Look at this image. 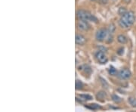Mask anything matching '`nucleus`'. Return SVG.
<instances>
[{
	"label": "nucleus",
	"instance_id": "15",
	"mask_svg": "<svg viewBox=\"0 0 136 112\" xmlns=\"http://www.w3.org/2000/svg\"><path fill=\"white\" fill-rule=\"evenodd\" d=\"M128 101L130 103V104L132 106V107H136V99L134 98H128Z\"/></svg>",
	"mask_w": 136,
	"mask_h": 112
},
{
	"label": "nucleus",
	"instance_id": "3",
	"mask_svg": "<svg viewBox=\"0 0 136 112\" xmlns=\"http://www.w3.org/2000/svg\"><path fill=\"white\" fill-rule=\"evenodd\" d=\"M95 58H96L97 61L101 64H106L107 62V61H108V58L106 56V55L104 54V52L103 51H101V50L98 51L95 53Z\"/></svg>",
	"mask_w": 136,
	"mask_h": 112
},
{
	"label": "nucleus",
	"instance_id": "19",
	"mask_svg": "<svg viewBox=\"0 0 136 112\" xmlns=\"http://www.w3.org/2000/svg\"><path fill=\"white\" fill-rule=\"evenodd\" d=\"M99 2L101 4H107V2H108V0H99Z\"/></svg>",
	"mask_w": 136,
	"mask_h": 112
},
{
	"label": "nucleus",
	"instance_id": "4",
	"mask_svg": "<svg viewBox=\"0 0 136 112\" xmlns=\"http://www.w3.org/2000/svg\"><path fill=\"white\" fill-rule=\"evenodd\" d=\"M107 34H108V32L106 29H101L98 30V32L96 33V35H95L96 40L99 42H102L107 36Z\"/></svg>",
	"mask_w": 136,
	"mask_h": 112
},
{
	"label": "nucleus",
	"instance_id": "11",
	"mask_svg": "<svg viewBox=\"0 0 136 112\" xmlns=\"http://www.w3.org/2000/svg\"><path fill=\"white\" fill-rule=\"evenodd\" d=\"M108 72H109V73L110 74V75H112V76H115V75H116V73H117L116 69L114 67H113V66H111V67L109 68Z\"/></svg>",
	"mask_w": 136,
	"mask_h": 112
},
{
	"label": "nucleus",
	"instance_id": "12",
	"mask_svg": "<svg viewBox=\"0 0 136 112\" xmlns=\"http://www.w3.org/2000/svg\"><path fill=\"white\" fill-rule=\"evenodd\" d=\"M75 86H76V89H82V87H83V83H82V81L77 80H76Z\"/></svg>",
	"mask_w": 136,
	"mask_h": 112
},
{
	"label": "nucleus",
	"instance_id": "1",
	"mask_svg": "<svg viewBox=\"0 0 136 112\" xmlns=\"http://www.w3.org/2000/svg\"><path fill=\"white\" fill-rule=\"evenodd\" d=\"M134 20L135 17L134 12L131 11L127 12L125 15L122 16V18L119 21V24L123 28H128L134 24Z\"/></svg>",
	"mask_w": 136,
	"mask_h": 112
},
{
	"label": "nucleus",
	"instance_id": "8",
	"mask_svg": "<svg viewBox=\"0 0 136 112\" xmlns=\"http://www.w3.org/2000/svg\"><path fill=\"white\" fill-rule=\"evenodd\" d=\"M96 97H97V99H98V100L101 101H104L105 100L106 97H107V94H106V92H104V91H101V92H98V94H97Z\"/></svg>",
	"mask_w": 136,
	"mask_h": 112
},
{
	"label": "nucleus",
	"instance_id": "17",
	"mask_svg": "<svg viewBox=\"0 0 136 112\" xmlns=\"http://www.w3.org/2000/svg\"><path fill=\"white\" fill-rule=\"evenodd\" d=\"M115 29H116V27H115L114 24H110V25L109 26V28H108L109 33H113L115 31Z\"/></svg>",
	"mask_w": 136,
	"mask_h": 112
},
{
	"label": "nucleus",
	"instance_id": "5",
	"mask_svg": "<svg viewBox=\"0 0 136 112\" xmlns=\"http://www.w3.org/2000/svg\"><path fill=\"white\" fill-rule=\"evenodd\" d=\"M131 71L127 68L122 69L118 73V77L122 80H127L131 77Z\"/></svg>",
	"mask_w": 136,
	"mask_h": 112
},
{
	"label": "nucleus",
	"instance_id": "18",
	"mask_svg": "<svg viewBox=\"0 0 136 112\" xmlns=\"http://www.w3.org/2000/svg\"><path fill=\"white\" fill-rule=\"evenodd\" d=\"M117 54L119 55H122L124 54V48H122V47L119 48V49L117 50Z\"/></svg>",
	"mask_w": 136,
	"mask_h": 112
},
{
	"label": "nucleus",
	"instance_id": "9",
	"mask_svg": "<svg viewBox=\"0 0 136 112\" xmlns=\"http://www.w3.org/2000/svg\"><path fill=\"white\" fill-rule=\"evenodd\" d=\"M117 40L119 43H120L122 44H125L127 42V37L122 34H120L117 36Z\"/></svg>",
	"mask_w": 136,
	"mask_h": 112
},
{
	"label": "nucleus",
	"instance_id": "22",
	"mask_svg": "<svg viewBox=\"0 0 136 112\" xmlns=\"http://www.w3.org/2000/svg\"><path fill=\"white\" fill-rule=\"evenodd\" d=\"M91 1H95V0H91Z\"/></svg>",
	"mask_w": 136,
	"mask_h": 112
},
{
	"label": "nucleus",
	"instance_id": "21",
	"mask_svg": "<svg viewBox=\"0 0 136 112\" xmlns=\"http://www.w3.org/2000/svg\"><path fill=\"white\" fill-rule=\"evenodd\" d=\"M113 2H116V0H113Z\"/></svg>",
	"mask_w": 136,
	"mask_h": 112
},
{
	"label": "nucleus",
	"instance_id": "2",
	"mask_svg": "<svg viewBox=\"0 0 136 112\" xmlns=\"http://www.w3.org/2000/svg\"><path fill=\"white\" fill-rule=\"evenodd\" d=\"M76 15H77V18L79 20H84V21H92L95 23H98V19L88 11L79 10L76 13Z\"/></svg>",
	"mask_w": 136,
	"mask_h": 112
},
{
	"label": "nucleus",
	"instance_id": "10",
	"mask_svg": "<svg viewBox=\"0 0 136 112\" xmlns=\"http://www.w3.org/2000/svg\"><path fill=\"white\" fill-rule=\"evenodd\" d=\"M86 107L91 109V110H97V109H99L101 108V107L98 105V104H87L85 106Z\"/></svg>",
	"mask_w": 136,
	"mask_h": 112
},
{
	"label": "nucleus",
	"instance_id": "6",
	"mask_svg": "<svg viewBox=\"0 0 136 112\" xmlns=\"http://www.w3.org/2000/svg\"><path fill=\"white\" fill-rule=\"evenodd\" d=\"M77 27H78L79 30H82V31H86V30H89V28H90V26H89L88 23L87 22V21H84V20H79L77 24Z\"/></svg>",
	"mask_w": 136,
	"mask_h": 112
},
{
	"label": "nucleus",
	"instance_id": "7",
	"mask_svg": "<svg viewBox=\"0 0 136 112\" xmlns=\"http://www.w3.org/2000/svg\"><path fill=\"white\" fill-rule=\"evenodd\" d=\"M75 42L77 45H79V46H82L86 42V39L85 37L82 35V34H77L76 36V38H75Z\"/></svg>",
	"mask_w": 136,
	"mask_h": 112
},
{
	"label": "nucleus",
	"instance_id": "13",
	"mask_svg": "<svg viewBox=\"0 0 136 112\" xmlns=\"http://www.w3.org/2000/svg\"><path fill=\"white\" fill-rule=\"evenodd\" d=\"M79 97L83 99V100H86V101H89L92 99V96L90 95H80Z\"/></svg>",
	"mask_w": 136,
	"mask_h": 112
},
{
	"label": "nucleus",
	"instance_id": "20",
	"mask_svg": "<svg viewBox=\"0 0 136 112\" xmlns=\"http://www.w3.org/2000/svg\"><path fill=\"white\" fill-rule=\"evenodd\" d=\"M124 1H125V3H129L131 2V0H124Z\"/></svg>",
	"mask_w": 136,
	"mask_h": 112
},
{
	"label": "nucleus",
	"instance_id": "16",
	"mask_svg": "<svg viewBox=\"0 0 136 112\" xmlns=\"http://www.w3.org/2000/svg\"><path fill=\"white\" fill-rule=\"evenodd\" d=\"M126 12H127V11H126V9H125V8L121 7V8H119V12H118V13H119V15L122 16V15H125Z\"/></svg>",
	"mask_w": 136,
	"mask_h": 112
},
{
	"label": "nucleus",
	"instance_id": "14",
	"mask_svg": "<svg viewBox=\"0 0 136 112\" xmlns=\"http://www.w3.org/2000/svg\"><path fill=\"white\" fill-rule=\"evenodd\" d=\"M112 99H113V101H115V102H116V103H119V102H121V98L119 97V96H117L116 95H112Z\"/></svg>",
	"mask_w": 136,
	"mask_h": 112
}]
</instances>
